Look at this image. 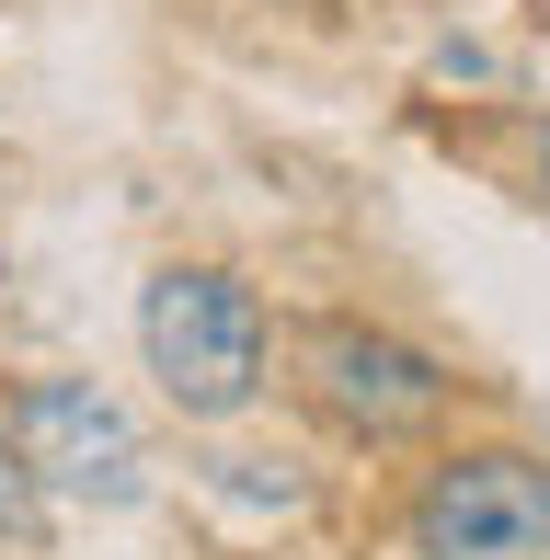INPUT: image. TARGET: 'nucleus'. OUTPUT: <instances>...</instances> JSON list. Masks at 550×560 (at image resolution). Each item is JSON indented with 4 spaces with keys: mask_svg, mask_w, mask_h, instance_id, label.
<instances>
[{
    "mask_svg": "<svg viewBox=\"0 0 550 560\" xmlns=\"http://www.w3.org/2000/svg\"><path fill=\"white\" fill-rule=\"evenodd\" d=\"M138 354L184 423H230V412H253L275 332H264V298L230 264H161L138 287Z\"/></svg>",
    "mask_w": 550,
    "mask_h": 560,
    "instance_id": "1",
    "label": "nucleus"
},
{
    "mask_svg": "<svg viewBox=\"0 0 550 560\" xmlns=\"http://www.w3.org/2000/svg\"><path fill=\"white\" fill-rule=\"evenodd\" d=\"M298 389H310V412L333 423L344 446H413V435L447 423L459 377L424 343L379 332V320H310V332H298Z\"/></svg>",
    "mask_w": 550,
    "mask_h": 560,
    "instance_id": "2",
    "label": "nucleus"
},
{
    "mask_svg": "<svg viewBox=\"0 0 550 560\" xmlns=\"http://www.w3.org/2000/svg\"><path fill=\"white\" fill-rule=\"evenodd\" d=\"M402 538H413V560H550V457H528V446L436 457Z\"/></svg>",
    "mask_w": 550,
    "mask_h": 560,
    "instance_id": "3",
    "label": "nucleus"
},
{
    "mask_svg": "<svg viewBox=\"0 0 550 560\" xmlns=\"http://www.w3.org/2000/svg\"><path fill=\"white\" fill-rule=\"evenodd\" d=\"M12 446H23V469L46 480V503L127 515V503L149 492V446H138V423L115 412L92 377H23V400H12Z\"/></svg>",
    "mask_w": 550,
    "mask_h": 560,
    "instance_id": "4",
    "label": "nucleus"
},
{
    "mask_svg": "<svg viewBox=\"0 0 550 560\" xmlns=\"http://www.w3.org/2000/svg\"><path fill=\"white\" fill-rule=\"evenodd\" d=\"M0 538H12V549H35V538H46V480L23 469L12 423H0Z\"/></svg>",
    "mask_w": 550,
    "mask_h": 560,
    "instance_id": "5",
    "label": "nucleus"
},
{
    "mask_svg": "<svg viewBox=\"0 0 550 560\" xmlns=\"http://www.w3.org/2000/svg\"><path fill=\"white\" fill-rule=\"evenodd\" d=\"M298 12H333V0H298Z\"/></svg>",
    "mask_w": 550,
    "mask_h": 560,
    "instance_id": "6",
    "label": "nucleus"
},
{
    "mask_svg": "<svg viewBox=\"0 0 550 560\" xmlns=\"http://www.w3.org/2000/svg\"><path fill=\"white\" fill-rule=\"evenodd\" d=\"M539 161H550V138H539Z\"/></svg>",
    "mask_w": 550,
    "mask_h": 560,
    "instance_id": "7",
    "label": "nucleus"
}]
</instances>
